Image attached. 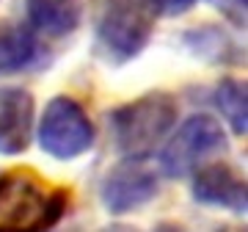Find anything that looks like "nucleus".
<instances>
[{
	"label": "nucleus",
	"mask_w": 248,
	"mask_h": 232,
	"mask_svg": "<svg viewBox=\"0 0 248 232\" xmlns=\"http://www.w3.org/2000/svg\"><path fill=\"white\" fill-rule=\"evenodd\" d=\"M28 19L45 36H69L83 19V0H25Z\"/></svg>",
	"instance_id": "obj_9"
},
{
	"label": "nucleus",
	"mask_w": 248,
	"mask_h": 232,
	"mask_svg": "<svg viewBox=\"0 0 248 232\" xmlns=\"http://www.w3.org/2000/svg\"><path fill=\"white\" fill-rule=\"evenodd\" d=\"M196 0H155V6L157 11L163 14H169V17H177V14H185L190 6H193Z\"/></svg>",
	"instance_id": "obj_14"
},
{
	"label": "nucleus",
	"mask_w": 248,
	"mask_h": 232,
	"mask_svg": "<svg viewBox=\"0 0 248 232\" xmlns=\"http://www.w3.org/2000/svg\"><path fill=\"white\" fill-rule=\"evenodd\" d=\"M213 102L223 122L232 127L234 135H246L248 127V111H246V83L234 81V78H223L218 81L213 91Z\"/></svg>",
	"instance_id": "obj_12"
},
{
	"label": "nucleus",
	"mask_w": 248,
	"mask_h": 232,
	"mask_svg": "<svg viewBox=\"0 0 248 232\" xmlns=\"http://www.w3.org/2000/svg\"><path fill=\"white\" fill-rule=\"evenodd\" d=\"M160 191V171L146 161V155H124L122 163L102 180V205L110 215H127L149 205Z\"/></svg>",
	"instance_id": "obj_6"
},
{
	"label": "nucleus",
	"mask_w": 248,
	"mask_h": 232,
	"mask_svg": "<svg viewBox=\"0 0 248 232\" xmlns=\"http://www.w3.org/2000/svg\"><path fill=\"white\" fill-rule=\"evenodd\" d=\"M190 194L199 205L246 213V182L226 166V163H202L193 171Z\"/></svg>",
	"instance_id": "obj_8"
},
{
	"label": "nucleus",
	"mask_w": 248,
	"mask_h": 232,
	"mask_svg": "<svg viewBox=\"0 0 248 232\" xmlns=\"http://www.w3.org/2000/svg\"><path fill=\"white\" fill-rule=\"evenodd\" d=\"M179 105L169 91H146L138 99L110 111L108 125L122 155H149L174 130Z\"/></svg>",
	"instance_id": "obj_2"
},
{
	"label": "nucleus",
	"mask_w": 248,
	"mask_h": 232,
	"mask_svg": "<svg viewBox=\"0 0 248 232\" xmlns=\"http://www.w3.org/2000/svg\"><path fill=\"white\" fill-rule=\"evenodd\" d=\"M33 31L14 19H0V75H11L31 66L36 58Z\"/></svg>",
	"instance_id": "obj_10"
},
{
	"label": "nucleus",
	"mask_w": 248,
	"mask_h": 232,
	"mask_svg": "<svg viewBox=\"0 0 248 232\" xmlns=\"http://www.w3.org/2000/svg\"><path fill=\"white\" fill-rule=\"evenodd\" d=\"M185 45L190 47V53L204 58L210 64H234L240 61L237 47L232 45V39L223 31L213 25H204V28H190L185 33Z\"/></svg>",
	"instance_id": "obj_11"
},
{
	"label": "nucleus",
	"mask_w": 248,
	"mask_h": 232,
	"mask_svg": "<svg viewBox=\"0 0 248 232\" xmlns=\"http://www.w3.org/2000/svg\"><path fill=\"white\" fill-rule=\"evenodd\" d=\"M155 17V0H94V36L105 61H133L149 45Z\"/></svg>",
	"instance_id": "obj_1"
},
{
	"label": "nucleus",
	"mask_w": 248,
	"mask_h": 232,
	"mask_svg": "<svg viewBox=\"0 0 248 232\" xmlns=\"http://www.w3.org/2000/svg\"><path fill=\"white\" fill-rule=\"evenodd\" d=\"M66 210V194H42L28 174L0 180V230H45L58 224Z\"/></svg>",
	"instance_id": "obj_3"
},
{
	"label": "nucleus",
	"mask_w": 248,
	"mask_h": 232,
	"mask_svg": "<svg viewBox=\"0 0 248 232\" xmlns=\"http://www.w3.org/2000/svg\"><path fill=\"white\" fill-rule=\"evenodd\" d=\"M36 102L22 86H0V155H22L33 138Z\"/></svg>",
	"instance_id": "obj_7"
},
{
	"label": "nucleus",
	"mask_w": 248,
	"mask_h": 232,
	"mask_svg": "<svg viewBox=\"0 0 248 232\" xmlns=\"http://www.w3.org/2000/svg\"><path fill=\"white\" fill-rule=\"evenodd\" d=\"M39 147L55 161H75L94 147V125L75 97L58 94L39 119Z\"/></svg>",
	"instance_id": "obj_4"
},
{
	"label": "nucleus",
	"mask_w": 248,
	"mask_h": 232,
	"mask_svg": "<svg viewBox=\"0 0 248 232\" xmlns=\"http://www.w3.org/2000/svg\"><path fill=\"white\" fill-rule=\"evenodd\" d=\"M226 149V133L218 119L196 114L185 119L160 152V171L171 180L193 174L210 155Z\"/></svg>",
	"instance_id": "obj_5"
},
{
	"label": "nucleus",
	"mask_w": 248,
	"mask_h": 232,
	"mask_svg": "<svg viewBox=\"0 0 248 232\" xmlns=\"http://www.w3.org/2000/svg\"><path fill=\"white\" fill-rule=\"evenodd\" d=\"M215 11H221L234 28H246V0H207Z\"/></svg>",
	"instance_id": "obj_13"
}]
</instances>
